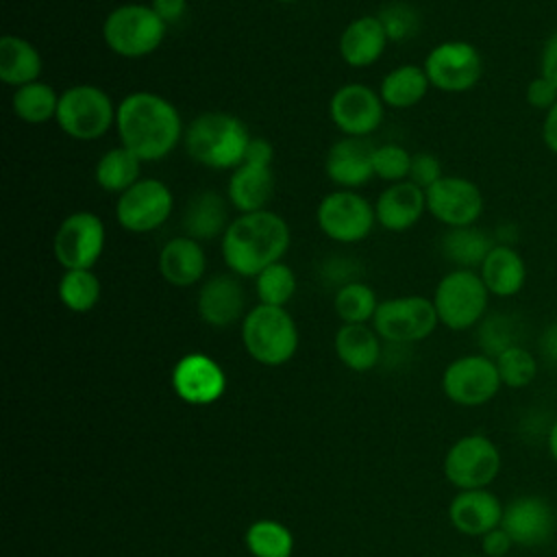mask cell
<instances>
[{
    "mask_svg": "<svg viewBox=\"0 0 557 557\" xmlns=\"http://www.w3.org/2000/svg\"><path fill=\"white\" fill-rule=\"evenodd\" d=\"M120 146L128 148L141 163L165 159L185 135L178 109L154 91H131L115 113Z\"/></svg>",
    "mask_w": 557,
    "mask_h": 557,
    "instance_id": "1",
    "label": "cell"
},
{
    "mask_svg": "<svg viewBox=\"0 0 557 557\" xmlns=\"http://www.w3.org/2000/svg\"><path fill=\"white\" fill-rule=\"evenodd\" d=\"M287 222L270 211L239 213L222 235V259L235 276L255 278L268 265L283 261L289 248Z\"/></svg>",
    "mask_w": 557,
    "mask_h": 557,
    "instance_id": "2",
    "label": "cell"
},
{
    "mask_svg": "<svg viewBox=\"0 0 557 557\" xmlns=\"http://www.w3.org/2000/svg\"><path fill=\"white\" fill-rule=\"evenodd\" d=\"M250 139L246 124L226 111L198 113L183 135L187 154L211 170H235L242 165Z\"/></svg>",
    "mask_w": 557,
    "mask_h": 557,
    "instance_id": "3",
    "label": "cell"
},
{
    "mask_svg": "<svg viewBox=\"0 0 557 557\" xmlns=\"http://www.w3.org/2000/svg\"><path fill=\"white\" fill-rule=\"evenodd\" d=\"M168 24L150 4L126 2L115 7L102 22V39L111 52L122 59H141L152 54L165 37Z\"/></svg>",
    "mask_w": 557,
    "mask_h": 557,
    "instance_id": "4",
    "label": "cell"
},
{
    "mask_svg": "<svg viewBox=\"0 0 557 557\" xmlns=\"http://www.w3.org/2000/svg\"><path fill=\"white\" fill-rule=\"evenodd\" d=\"M242 342L255 361L281 366L289 361L298 348V329L285 307L259 302L244 315Z\"/></svg>",
    "mask_w": 557,
    "mask_h": 557,
    "instance_id": "5",
    "label": "cell"
},
{
    "mask_svg": "<svg viewBox=\"0 0 557 557\" xmlns=\"http://www.w3.org/2000/svg\"><path fill=\"white\" fill-rule=\"evenodd\" d=\"M490 292L476 270L453 268L446 272L433 292V305L444 324L450 331H466L485 318Z\"/></svg>",
    "mask_w": 557,
    "mask_h": 557,
    "instance_id": "6",
    "label": "cell"
},
{
    "mask_svg": "<svg viewBox=\"0 0 557 557\" xmlns=\"http://www.w3.org/2000/svg\"><path fill=\"white\" fill-rule=\"evenodd\" d=\"M117 107L111 96L96 85H72L59 94L54 122L78 141H94L115 126Z\"/></svg>",
    "mask_w": 557,
    "mask_h": 557,
    "instance_id": "7",
    "label": "cell"
},
{
    "mask_svg": "<svg viewBox=\"0 0 557 557\" xmlns=\"http://www.w3.org/2000/svg\"><path fill=\"white\" fill-rule=\"evenodd\" d=\"M318 228L337 244L363 242L376 224L374 205L355 189L329 191L315 209Z\"/></svg>",
    "mask_w": 557,
    "mask_h": 557,
    "instance_id": "8",
    "label": "cell"
},
{
    "mask_svg": "<svg viewBox=\"0 0 557 557\" xmlns=\"http://www.w3.org/2000/svg\"><path fill=\"white\" fill-rule=\"evenodd\" d=\"M422 67L431 87L446 94H463L481 81L483 59L474 44L448 39L429 50Z\"/></svg>",
    "mask_w": 557,
    "mask_h": 557,
    "instance_id": "9",
    "label": "cell"
},
{
    "mask_svg": "<svg viewBox=\"0 0 557 557\" xmlns=\"http://www.w3.org/2000/svg\"><path fill=\"white\" fill-rule=\"evenodd\" d=\"M379 337L392 344H411L426 339L440 324L433 298L396 296L379 302L372 318Z\"/></svg>",
    "mask_w": 557,
    "mask_h": 557,
    "instance_id": "10",
    "label": "cell"
},
{
    "mask_svg": "<svg viewBox=\"0 0 557 557\" xmlns=\"http://www.w3.org/2000/svg\"><path fill=\"white\" fill-rule=\"evenodd\" d=\"M107 242L104 222L91 211H74L52 237V255L63 270H91Z\"/></svg>",
    "mask_w": 557,
    "mask_h": 557,
    "instance_id": "11",
    "label": "cell"
},
{
    "mask_svg": "<svg viewBox=\"0 0 557 557\" xmlns=\"http://www.w3.org/2000/svg\"><path fill=\"white\" fill-rule=\"evenodd\" d=\"M174 209L170 187L159 178H139L115 202V220L128 233H150L168 222Z\"/></svg>",
    "mask_w": 557,
    "mask_h": 557,
    "instance_id": "12",
    "label": "cell"
},
{
    "mask_svg": "<svg viewBox=\"0 0 557 557\" xmlns=\"http://www.w3.org/2000/svg\"><path fill=\"white\" fill-rule=\"evenodd\" d=\"M500 470V453L485 435H466L457 440L444 459L446 479L459 490L487 487Z\"/></svg>",
    "mask_w": 557,
    "mask_h": 557,
    "instance_id": "13",
    "label": "cell"
},
{
    "mask_svg": "<svg viewBox=\"0 0 557 557\" xmlns=\"http://www.w3.org/2000/svg\"><path fill=\"white\" fill-rule=\"evenodd\" d=\"M503 381L496 361L487 355H463L448 363L442 376L444 394L463 407H479L490 403Z\"/></svg>",
    "mask_w": 557,
    "mask_h": 557,
    "instance_id": "14",
    "label": "cell"
},
{
    "mask_svg": "<svg viewBox=\"0 0 557 557\" xmlns=\"http://www.w3.org/2000/svg\"><path fill=\"white\" fill-rule=\"evenodd\" d=\"M426 211L448 228L479 222L485 200L479 185L466 176H442L424 189Z\"/></svg>",
    "mask_w": 557,
    "mask_h": 557,
    "instance_id": "15",
    "label": "cell"
},
{
    "mask_svg": "<svg viewBox=\"0 0 557 557\" xmlns=\"http://www.w3.org/2000/svg\"><path fill=\"white\" fill-rule=\"evenodd\" d=\"M329 115L344 137H368L383 124L385 104L372 87L346 83L331 96Z\"/></svg>",
    "mask_w": 557,
    "mask_h": 557,
    "instance_id": "16",
    "label": "cell"
},
{
    "mask_svg": "<svg viewBox=\"0 0 557 557\" xmlns=\"http://www.w3.org/2000/svg\"><path fill=\"white\" fill-rule=\"evenodd\" d=\"M500 529L518 546H542L555 533V513L544 498L520 496L505 507Z\"/></svg>",
    "mask_w": 557,
    "mask_h": 557,
    "instance_id": "17",
    "label": "cell"
},
{
    "mask_svg": "<svg viewBox=\"0 0 557 557\" xmlns=\"http://www.w3.org/2000/svg\"><path fill=\"white\" fill-rule=\"evenodd\" d=\"M374 144L366 137H344L335 141L324 159V172L337 189H357L374 178Z\"/></svg>",
    "mask_w": 557,
    "mask_h": 557,
    "instance_id": "18",
    "label": "cell"
},
{
    "mask_svg": "<svg viewBox=\"0 0 557 557\" xmlns=\"http://www.w3.org/2000/svg\"><path fill=\"white\" fill-rule=\"evenodd\" d=\"M176 394L191 405H207L222 396L226 379L222 368L207 355H185L172 372Z\"/></svg>",
    "mask_w": 557,
    "mask_h": 557,
    "instance_id": "19",
    "label": "cell"
},
{
    "mask_svg": "<svg viewBox=\"0 0 557 557\" xmlns=\"http://www.w3.org/2000/svg\"><path fill=\"white\" fill-rule=\"evenodd\" d=\"M198 315L209 326H231L244 315L246 292L239 278L231 274H213L209 276L198 292Z\"/></svg>",
    "mask_w": 557,
    "mask_h": 557,
    "instance_id": "20",
    "label": "cell"
},
{
    "mask_svg": "<svg viewBox=\"0 0 557 557\" xmlns=\"http://www.w3.org/2000/svg\"><path fill=\"white\" fill-rule=\"evenodd\" d=\"M503 511L505 507L500 500L485 487H479L461 490L448 507V518L459 533L483 537L485 533L500 527Z\"/></svg>",
    "mask_w": 557,
    "mask_h": 557,
    "instance_id": "21",
    "label": "cell"
},
{
    "mask_svg": "<svg viewBox=\"0 0 557 557\" xmlns=\"http://www.w3.org/2000/svg\"><path fill=\"white\" fill-rule=\"evenodd\" d=\"M426 211L424 189L411 181L389 183L374 202L376 222L392 233L411 228Z\"/></svg>",
    "mask_w": 557,
    "mask_h": 557,
    "instance_id": "22",
    "label": "cell"
},
{
    "mask_svg": "<svg viewBox=\"0 0 557 557\" xmlns=\"http://www.w3.org/2000/svg\"><path fill=\"white\" fill-rule=\"evenodd\" d=\"M389 39L379 15H361L348 22L339 35V57L350 67H370L374 65Z\"/></svg>",
    "mask_w": 557,
    "mask_h": 557,
    "instance_id": "23",
    "label": "cell"
},
{
    "mask_svg": "<svg viewBox=\"0 0 557 557\" xmlns=\"http://www.w3.org/2000/svg\"><path fill=\"white\" fill-rule=\"evenodd\" d=\"M159 272L174 287H191L207 272V255L200 242L176 235L159 252Z\"/></svg>",
    "mask_w": 557,
    "mask_h": 557,
    "instance_id": "24",
    "label": "cell"
},
{
    "mask_svg": "<svg viewBox=\"0 0 557 557\" xmlns=\"http://www.w3.org/2000/svg\"><path fill=\"white\" fill-rule=\"evenodd\" d=\"M476 272L483 278L487 292L498 298H511L520 294L527 283V263L511 244L496 242Z\"/></svg>",
    "mask_w": 557,
    "mask_h": 557,
    "instance_id": "25",
    "label": "cell"
},
{
    "mask_svg": "<svg viewBox=\"0 0 557 557\" xmlns=\"http://www.w3.org/2000/svg\"><path fill=\"white\" fill-rule=\"evenodd\" d=\"M274 194V172L265 165L242 163L231 170L226 183V198L239 213L263 211Z\"/></svg>",
    "mask_w": 557,
    "mask_h": 557,
    "instance_id": "26",
    "label": "cell"
},
{
    "mask_svg": "<svg viewBox=\"0 0 557 557\" xmlns=\"http://www.w3.org/2000/svg\"><path fill=\"white\" fill-rule=\"evenodd\" d=\"M226 200L228 198L220 196L213 189L194 194L183 211V233L196 242L222 237L231 224Z\"/></svg>",
    "mask_w": 557,
    "mask_h": 557,
    "instance_id": "27",
    "label": "cell"
},
{
    "mask_svg": "<svg viewBox=\"0 0 557 557\" xmlns=\"http://www.w3.org/2000/svg\"><path fill=\"white\" fill-rule=\"evenodd\" d=\"M44 61L35 44L20 35L0 39V81L9 87H22L39 81Z\"/></svg>",
    "mask_w": 557,
    "mask_h": 557,
    "instance_id": "28",
    "label": "cell"
},
{
    "mask_svg": "<svg viewBox=\"0 0 557 557\" xmlns=\"http://www.w3.org/2000/svg\"><path fill=\"white\" fill-rule=\"evenodd\" d=\"M335 352L355 372L372 370L381 359L379 333L366 324H342L335 333Z\"/></svg>",
    "mask_w": 557,
    "mask_h": 557,
    "instance_id": "29",
    "label": "cell"
},
{
    "mask_svg": "<svg viewBox=\"0 0 557 557\" xmlns=\"http://www.w3.org/2000/svg\"><path fill=\"white\" fill-rule=\"evenodd\" d=\"M431 83L426 78V72L422 65L405 63L394 70H389L381 85H379V96L385 107L392 109H409L416 107L429 91Z\"/></svg>",
    "mask_w": 557,
    "mask_h": 557,
    "instance_id": "30",
    "label": "cell"
},
{
    "mask_svg": "<svg viewBox=\"0 0 557 557\" xmlns=\"http://www.w3.org/2000/svg\"><path fill=\"white\" fill-rule=\"evenodd\" d=\"M496 242L492 235L476 224L472 226H459V228H448L442 237V255L455 265V268H466V270H479L487 252L492 250Z\"/></svg>",
    "mask_w": 557,
    "mask_h": 557,
    "instance_id": "31",
    "label": "cell"
},
{
    "mask_svg": "<svg viewBox=\"0 0 557 557\" xmlns=\"http://www.w3.org/2000/svg\"><path fill=\"white\" fill-rule=\"evenodd\" d=\"M94 178L100 189L122 194L141 178V161L124 146L109 148L96 163Z\"/></svg>",
    "mask_w": 557,
    "mask_h": 557,
    "instance_id": "32",
    "label": "cell"
},
{
    "mask_svg": "<svg viewBox=\"0 0 557 557\" xmlns=\"http://www.w3.org/2000/svg\"><path fill=\"white\" fill-rule=\"evenodd\" d=\"M57 107H59V94L54 91L52 85L44 81L22 85L11 96L13 113L26 124H44L48 120H54Z\"/></svg>",
    "mask_w": 557,
    "mask_h": 557,
    "instance_id": "33",
    "label": "cell"
},
{
    "mask_svg": "<svg viewBox=\"0 0 557 557\" xmlns=\"http://www.w3.org/2000/svg\"><path fill=\"white\" fill-rule=\"evenodd\" d=\"M100 278L91 270H65L59 278V300L74 313L91 311L100 300Z\"/></svg>",
    "mask_w": 557,
    "mask_h": 557,
    "instance_id": "34",
    "label": "cell"
},
{
    "mask_svg": "<svg viewBox=\"0 0 557 557\" xmlns=\"http://www.w3.org/2000/svg\"><path fill=\"white\" fill-rule=\"evenodd\" d=\"M333 307L344 324H366L374 318L379 300L370 285L361 281H350L337 287L333 296Z\"/></svg>",
    "mask_w": 557,
    "mask_h": 557,
    "instance_id": "35",
    "label": "cell"
},
{
    "mask_svg": "<svg viewBox=\"0 0 557 557\" xmlns=\"http://www.w3.org/2000/svg\"><path fill=\"white\" fill-rule=\"evenodd\" d=\"M255 289L261 305L285 307L296 294V274L285 261H276L255 276Z\"/></svg>",
    "mask_w": 557,
    "mask_h": 557,
    "instance_id": "36",
    "label": "cell"
},
{
    "mask_svg": "<svg viewBox=\"0 0 557 557\" xmlns=\"http://www.w3.org/2000/svg\"><path fill=\"white\" fill-rule=\"evenodd\" d=\"M248 550L255 557H289L294 540L289 531L274 520H259L246 531Z\"/></svg>",
    "mask_w": 557,
    "mask_h": 557,
    "instance_id": "37",
    "label": "cell"
},
{
    "mask_svg": "<svg viewBox=\"0 0 557 557\" xmlns=\"http://www.w3.org/2000/svg\"><path fill=\"white\" fill-rule=\"evenodd\" d=\"M498 376L507 387H527L537 374V361L524 346L516 344L503 350L496 359Z\"/></svg>",
    "mask_w": 557,
    "mask_h": 557,
    "instance_id": "38",
    "label": "cell"
},
{
    "mask_svg": "<svg viewBox=\"0 0 557 557\" xmlns=\"http://www.w3.org/2000/svg\"><path fill=\"white\" fill-rule=\"evenodd\" d=\"M374 176L387 183H400L409 178L411 154L400 144H381L372 152Z\"/></svg>",
    "mask_w": 557,
    "mask_h": 557,
    "instance_id": "39",
    "label": "cell"
},
{
    "mask_svg": "<svg viewBox=\"0 0 557 557\" xmlns=\"http://www.w3.org/2000/svg\"><path fill=\"white\" fill-rule=\"evenodd\" d=\"M479 329V342L483 346V355L496 359L503 350L509 346H516V333L511 329V320L505 315H492L487 320H481Z\"/></svg>",
    "mask_w": 557,
    "mask_h": 557,
    "instance_id": "40",
    "label": "cell"
},
{
    "mask_svg": "<svg viewBox=\"0 0 557 557\" xmlns=\"http://www.w3.org/2000/svg\"><path fill=\"white\" fill-rule=\"evenodd\" d=\"M379 20L383 22V28H385L389 41H403L420 28V20H418V13L413 11V7L403 4V2L387 4L379 13Z\"/></svg>",
    "mask_w": 557,
    "mask_h": 557,
    "instance_id": "41",
    "label": "cell"
},
{
    "mask_svg": "<svg viewBox=\"0 0 557 557\" xmlns=\"http://www.w3.org/2000/svg\"><path fill=\"white\" fill-rule=\"evenodd\" d=\"M444 176L442 172V163L435 154L431 152H416L411 154V168H409V178L411 183H416L418 187L426 189L433 183H437Z\"/></svg>",
    "mask_w": 557,
    "mask_h": 557,
    "instance_id": "42",
    "label": "cell"
},
{
    "mask_svg": "<svg viewBox=\"0 0 557 557\" xmlns=\"http://www.w3.org/2000/svg\"><path fill=\"white\" fill-rule=\"evenodd\" d=\"M524 98H527V102H529L533 109L546 113V111L557 102V87H555L550 81H546L544 76L537 74L535 78L529 81L527 91H524Z\"/></svg>",
    "mask_w": 557,
    "mask_h": 557,
    "instance_id": "43",
    "label": "cell"
},
{
    "mask_svg": "<svg viewBox=\"0 0 557 557\" xmlns=\"http://www.w3.org/2000/svg\"><path fill=\"white\" fill-rule=\"evenodd\" d=\"M540 76L557 87V30L550 33L540 50Z\"/></svg>",
    "mask_w": 557,
    "mask_h": 557,
    "instance_id": "44",
    "label": "cell"
},
{
    "mask_svg": "<svg viewBox=\"0 0 557 557\" xmlns=\"http://www.w3.org/2000/svg\"><path fill=\"white\" fill-rule=\"evenodd\" d=\"M246 163H252V165H265V168H272V161H274V148L268 139L263 137H252L250 144H248V150H246V157H244Z\"/></svg>",
    "mask_w": 557,
    "mask_h": 557,
    "instance_id": "45",
    "label": "cell"
},
{
    "mask_svg": "<svg viewBox=\"0 0 557 557\" xmlns=\"http://www.w3.org/2000/svg\"><path fill=\"white\" fill-rule=\"evenodd\" d=\"M150 7L165 24H176L187 11V0H152Z\"/></svg>",
    "mask_w": 557,
    "mask_h": 557,
    "instance_id": "46",
    "label": "cell"
},
{
    "mask_svg": "<svg viewBox=\"0 0 557 557\" xmlns=\"http://www.w3.org/2000/svg\"><path fill=\"white\" fill-rule=\"evenodd\" d=\"M511 546H513L511 537H509L500 527L483 535V550H485L490 557H503Z\"/></svg>",
    "mask_w": 557,
    "mask_h": 557,
    "instance_id": "47",
    "label": "cell"
},
{
    "mask_svg": "<svg viewBox=\"0 0 557 557\" xmlns=\"http://www.w3.org/2000/svg\"><path fill=\"white\" fill-rule=\"evenodd\" d=\"M542 141L548 148V152L557 154V102L544 113V120H542Z\"/></svg>",
    "mask_w": 557,
    "mask_h": 557,
    "instance_id": "48",
    "label": "cell"
},
{
    "mask_svg": "<svg viewBox=\"0 0 557 557\" xmlns=\"http://www.w3.org/2000/svg\"><path fill=\"white\" fill-rule=\"evenodd\" d=\"M540 352L548 363L557 366V322L548 324L540 335Z\"/></svg>",
    "mask_w": 557,
    "mask_h": 557,
    "instance_id": "49",
    "label": "cell"
},
{
    "mask_svg": "<svg viewBox=\"0 0 557 557\" xmlns=\"http://www.w3.org/2000/svg\"><path fill=\"white\" fill-rule=\"evenodd\" d=\"M548 450H550V455L557 463V420H555V424L550 426V433H548Z\"/></svg>",
    "mask_w": 557,
    "mask_h": 557,
    "instance_id": "50",
    "label": "cell"
},
{
    "mask_svg": "<svg viewBox=\"0 0 557 557\" xmlns=\"http://www.w3.org/2000/svg\"><path fill=\"white\" fill-rule=\"evenodd\" d=\"M278 2H296V0H278Z\"/></svg>",
    "mask_w": 557,
    "mask_h": 557,
    "instance_id": "51",
    "label": "cell"
}]
</instances>
